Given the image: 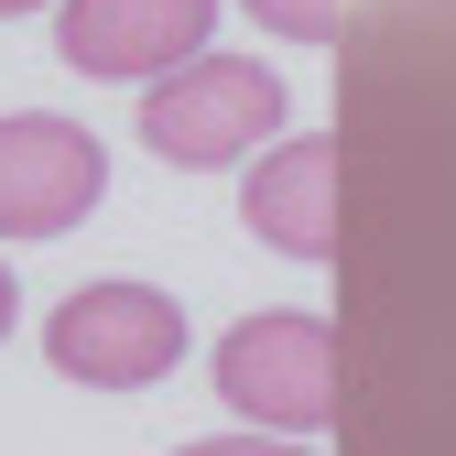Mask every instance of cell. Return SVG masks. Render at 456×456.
I'll return each instance as SVG.
<instances>
[{
    "label": "cell",
    "mask_w": 456,
    "mask_h": 456,
    "mask_svg": "<svg viewBox=\"0 0 456 456\" xmlns=\"http://www.w3.org/2000/svg\"><path fill=\"white\" fill-rule=\"evenodd\" d=\"M282 77L261 66V54H185L175 77L142 87V142L163 163H185V175H217V163H250L261 142H282Z\"/></svg>",
    "instance_id": "6da1fadb"
},
{
    "label": "cell",
    "mask_w": 456,
    "mask_h": 456,
    "mask_svg": "<svg viewBox=\"0 0 456 456\" xmlns=\"http://www.w3.org/2000/svg\"><path fill=\"white\" fill-rule=\"evenodd\" d=\"M44 359L87 391H152L185 359V305L163 282H77L44 315Z\"/></svg>",
    "instance_id": "7a4b0ae2"
},
{
    "label": "cell",
    "mask_w": 456,
    "mask_h": 456,
    "mask_svg": "<svg viewBox=\"0 0 456 456\" xmlns=\"http://www.w3.org/2000/svg\"><path fill=\"white\" fill-rule=\"evenodd\" d=\"M217 391L261 435H326L337 424V326L326 315H250L217 337Z\"/></svg>",
    "instance_id": "3957f363"
},
{
    "label": "cell",
    "mask_w": 456,
    "mask_h": 456,
    "mask_svg": "<svg viewBox=\"0 0 456 456\" xmlns=\"http://www.w3.org/2000/svg\"><path fill=\"white\" fill-rule=\"evenodd\" d=\"M98 196H109V152L87 120H54V109L0 120V240H66Z\"/></svg>",
    "instance_id": "277c9868"
},
{
    "label": "cell",
    "mask_w": 456,
    "mask_h": 456,
    "mask_svg": "<svg viewBox=\"0 0 456 456\" xmlns=\"http://www.w3.org/2000/svg\"><path fill=\"white\" fill-rule=\"evenodd\" d=\"M207 33H217V0H54V54L109 87L175 77L185 54H207Z\"/></svg>",
    "instance_id": "5b68a950"
},
{
    "label": "cell",
    "mask_w": 456,
    "mask_h": 456,
    "mask_svg": "<svg viewBox=\"0 0 456 456\" xmlns=\"http://www.w3.org/2000/svg\"><path fill=\"white\" fill-rule=\"evenodd\" d=\"M337 131H294V142H261L250 152V185H240V217L250 240L282 250V261H337Z\"/></svg>",
    "instance_id": "8992f818"
},
{
    "label": "cell",
    "mask_w": 456,
    "mask_h": 456,
    "mask_svg": "<svg viewBox=\"0 0 456 456\" xmlns=\"http://www.w3.org/2000/svg\"><path fill=\"white\" fill-rule=\"evenodd\" d=\"M240 12L261 33H282V44H337L348 33V0H240Z\"/></svg>",
    "instance_id": "52a82bcc"
},
{
    "label": "cell",
    "mask_w": 456,
    "mask_h": 456,
    "mask_svg": "<svg viewBox=\"0 0 456 456\" xmlns=\"http://www.w3.org/2000/svg\"><path fill=\"white\" fill-rule=\"evenodd\" d=\"M175 456H315V435H196V445H175Z\"/></svg>",
    "instance_id": "ba28073f"
},
{
    "label": "cell",
    "mask_w": 456,
    "mask_h": 456,
    "mask_svg": "<svg viewBox=\"0 0 456 456\" xmlns=\"http://www.w3.org/2000/svg\"><path fill=\"white\" fill-rule=\"evenodd\" d=\"M12 315H22V294H12V272H0V337H12Z\"/></svg>",
    "instance_id": "9c48e42d"
},
{
    "label": "cell",
    "mask_w": 456,
    "mask_h": 456,
    "mask_svg": "<svg viewBox=\"0 0 456 456\" xmlns=\"http://www.w3.org/2000/svg\"><path fill=\"white\" fill-rule=\"evenodd\" d=\"M22 12H44V0H0V22H22Z\"/></svg>",
    "instance_id": "30bf717a"
}]
</instances>
